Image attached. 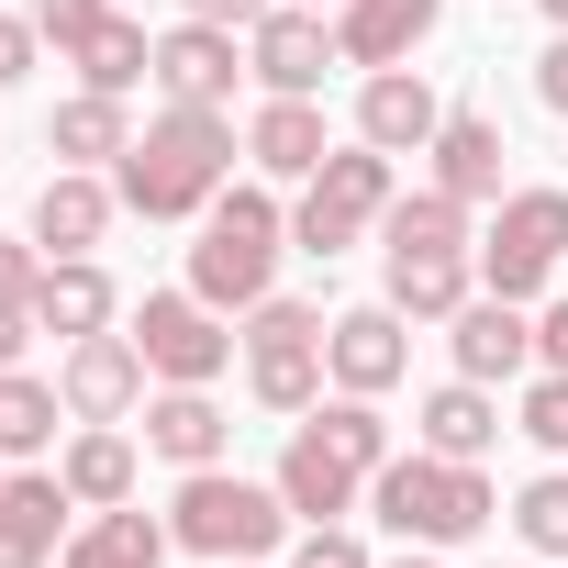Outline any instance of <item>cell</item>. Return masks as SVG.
<instances>
[{"instance_id":"1","label":"cell","mask_w":568,"mask_h":568,"mask_svg":"<svg viewBox=\"0 0 568 568\" xmlns=\"http://www.w3.org/2000/svg\"><path fill=\"white\" fill-rule=\"evenodd\" d=\"M234 156H245L234 112H190V101H156V112H145V134L123 145L112 190H123V212H145V223H201V212L234 190Z\"/></svg>"},{"instance_id":"2","label":"cell","mask_w":568,"mask_h":568,"mask_svg":"<svg viewBox=\"0 0 568 568\" xmlns=\"http://www.w3.org/2000/svg\"><path fill=\"white\" fill-rule=\"evenodd\" d=\"M291 501H278V479H245L234 457L223 468H179V501H168V535L190 546V557H212V568H245V557H267V546H291Z\"/></svg>"},{"instance_id":"3","label":"cell","mask_w":568,"mask_h":568,"mask_svg":"<svg viewBox=\"0 0 568 568\" xmlns=\"http://www.w3.org/2000/svg\"><path fill=\"white\" fill-rule=\"evenodd\" d=\"M368 513H379L402 546H468V535L501 513V490H490L479 457H435V446H413V457H390V468L368 479Z\"/></svg>"},{"instance_id":"4","label":"cell","mask_w":568,"mask_h":568,"mask_svg":"<svg viewBox=\"0 0 568 568\" xmlns=\"http://www.w3.org/2000/svg\"><path fill=\"white\" fill-rule=\"evenodd\" d=\"M278 256H291V212H278L267 190H223L201 212V245H190V291L212 313H256L278 291Z\"/></svg>"},{"instance_id":"5","label":"cell","mask_w":568,"mask_h":568,"mask_svg":"<svg viewBox=\"0 0 568 568\" xmlns=\"http://www.w3.org/2000/svg\"><path fill=\"white\" fill-rule=\"evenodd\" d=\"M390 201H402L390 156H379V145H335V156L302 179V201H291V245L335 267L346 245H368V234H379V212H390Z\"/></svg>"},{"instance_id":"6","label":"cell","mask_w":568,"mask_h":568,"mask_svg":"<svg viewBox=\"0 0 568 568\" xmlns=\"http://www.w3.org/2000/svg\"><path fill=\"white\" fill-rule=\"evenodd\" d=\"M557 267H568V190H501L490 223H479V291L501 302H546L557 291Z\"/></svg>"},{"instance_id":"7","label":"cell","mask_w":568,"mask_h":568,"mask_svg":"<svg viewBox=\"0 0 568 568\" xmlns=\"http://www.w3.org/2000/svg\"><path fill=\"white\" fill-rule=\"evenodd\" d=\"M234 346H245V390H256L267 413H291V424L335 390V368H324V313H313V302H291V291H267V302L245 313V335H234Z\"/></svg>"},{"instance_id":"8","label":"cell","mask_w":568,"mask_h":568,"mask_svg":"<svg viewBox=\"0 0 568 568\" xmlns=\"http://www.w3.org/2000/svg\"><path fill=\"white\" fill-rule=\"evenodd\" d=\"M156 368V390H212L234 368V313H212L201 291H145V313L123 324Z\"/></svg>"},{"instance_id":"9","label":"cell","mask_w":568,"mask_h":568,"mask_svg":"<svg viewBox=\"0 0 568 568\" xmlns=\"http://www.w3.org/2000/svg\"><path fill=\"white\" fill-rule=\"evenodd\" d=\"M335 68H346V45H335V12H313V0H278V12L245 34V79L267 101H324Z\"/></svg>"},{"instance_id":"10","label":"cell","mask_w":568,"mask_h":568,"mask_svg":"<svg viewBox=\"0 0 568 568\" xmlns=\"http://www.w3.org/2000/svg\"><path fill=\"white\" fill-rule=\"evenodd\" d=\"M57 390H68V424H123V413H145L156 368H145V346L112 324V335H79V346L57 357Z\"/></svg>"},{"instance_id":"11","label":"cell","mask_w":568,"mask_h":568,"mask_svg":"<svg viewBox=\"0 0 568 568\" xmlns=\"http://www.w3.org/2000/svg\"><path fill=\"white\" fill-rule=\"evenodd\" d=\"M234 79H245V34L234 23H168L156 34V101H190V112H234Z\"/></svg>"},{"instance_id":"12","label":"cell","mask_w":568,"mask_h":568,"mask_svg":"<svg viewBox=\"0 0 568 568\" xmlns=\"http://www.w3.org/2000/svg\"><path fill=\"white\" fill-rule=\"evenodd\" d=\"M324 368H335V390H402V368H413V324L390 313V302H346V313H324Z\"/></svg>"},{"instance_id":"13","label":"cell","mask_w":568,"mask_h":568,"mask_svg":"<svg viewBox=\"0 0 568 568\" xmlns=\"http://www.w3.org/2000/svg\"><path fill=\"white\" fill-rule=\"evenodd\" d=\"M278 501H291L302 524H346L368 501V468L324 435V424H291V446H278Z\"/></svg>"},{"instance_id":"14","label":"cell","mask_w":568,"mask_h":568,"mask_svg":"<svg viewBox=\"0 0 568 568\" xmlns=\"http://www.w3.org/2000/svg\"><path fill=\"white\" fill-rule=\"evenodd\" d=\"M435 123H446V90H435L424 68H368V79H357V145H379V156H424Z\"/></svg>"},{"instance_id":"15","label":"cell","mask_w":568,"mask_h":568,"mask_svg":"<svg viewBox=\"0 0 568 568\" xmlns=\"http://www.w3.org/2000/svg\"><path fill=\"white\" fill-rule=\"evenodd\" d=\"M112 223H123L112 168H57V179L34 190V245H45V256H101Z\"/></svg>"},{"instance_id":"16","label":"cell","mask_w":568,"mask_h":568,"mask_svg":"<svg viewBox=\"0 0 568 568\" xmlns=\"http://www.w3.org/2000/svg\"><path fill=\"white\" fill-rule=\"evenodd\" d=\"M79 501H68V479L57 468H12V479H0V568H57L68 557V524Z\"/></svg>"},{"instance_id":"17","label":"cell","mask_w":568,"mask_h":568,"mask_svg":"<svg viewBox=\"0 0 568 568\" xmlns=\"http://www.w3.org/2000/svg\"><path fill=\"white\" fill-rule=\"evenodd\" d=\"M446 357H457V379H524L535 368V302H501V291H479L457 324H446Z\"/></svg>"},{"instance_id":"18","label":"cell","mask_w":568,"mask_h":568,"mask_svg":"<svg viewBox=\"0 0 568 568\" xmlns=\"http://www.w3.org/2000/svg\"><path fill=\"white\" fill-rule=\"evenodd\" d=\"M424 156H435V190H457L468 212H490V201H501V156H513V145H501V112L446 101V123H435V145H424Z\"/></svg>"},{"instance_id":"19","label":"cell","mask_w":568,"mask_h":568,"mask_svg":"<svg viewBox=\"0 0 568 568\" xmlns=\"http://www.w3.org/2000/svg\"><path fill=\"white\" fill-rule=\"evenodd\" d=\"M435 23H446V0H335V45H346V68H413Z\"/></svg>"},{"instance_id":"20","label":"cell","mask_w":568,"mask_h":568,"mask_svg":"<svg viewBox=\"0 0 568 568\" xmlns=\"http://www.w3.org/2000/svg\"><path fill=\"white\" fill-rule=\"evenodd\" d=\"M145 457L168 468H223L234 457V413L212 390H145Z\"/></svg>"},{"instance_id":"21","label":"cell","mask_w":568,"mask_h":568,"mask_svg":"<svg viewBox=\"0 0 568 568\" xmlns=\"http://www.w3.org/2000/svg\"><path fill=\"white\" fill-rule=\"evenodd\" d=\"M34 324H45L57 346H79V335H112V324H123V291H112V267H101V256H45Z\"/></svg>"},{"instance_id":"22","label":"cell","mask_w":568,"mask_h":568,"mask_svg":"<svg viewBox=\"0 0 568 568\" xmlns=\"http://www.w3.org/2000/svg\"><path fill=\"white\" fill-rule=\"evenodd\" d=\"M413 446H435V457H479V468H490V446H501V390H490V379H446V390H424V402H413Z\"/></svg>"},{"instance_id":"23","label":"cell","mask_w":568,"mask_h":568,"mask_svg":"<svg viewBox=\"0 0 568 568\" xmlns=\"http://www.w3.org/2000/svg\"><path fill=\"white\" fill-rule=\"evenodd\" d=\"M245 156H256V179H313L324 156H335V134H324V101H256L245 112Z\"/></svg>"},{"instance_id":"24","label":"cell","mask_w":568,"mask_h":568,"mask_svg":"<svg viewBox=\"0 0 568 568\" xmlns=\"http://www.w3.org/2000/svg\"><path fill=\"white\" fill-rule=\"evenodd\" d=\"M379 302H390L402 324H457V313L479 302V256H390Z\"/></svg>"},{"instance_id":"25","label":"cell","mask_w":568,"mask_h":568,"mask_svg":"<svg viewBox=\"0 0 568 568\" xmlns=\"http://www.w3.org/2000/svg\"><path fill=\"white\" fill-rule=\"evenodd\" d=\"M123 145H134V112L112 90H68L57 123H45V156L57 168H123Z\"/></svg>"},{"instance_id":"26","label":"cell","mask_w":568,"mask_h":568,"mask_svg":"<svg viewBox=\"0 0 568 568\" xmlns=\"http://www.w3.org/2000/svg\"><path fill=\"white\" fill-rule=\"evenodd\" d=\"M379 245H390V256H479L468 201H457V190H435V179H424V190H402V201L379 212Z\"/></svg>"},{"instance_id":"27","label":"cell","mask_w":568,"mask_h":568,"mask_svg":"<svg viewBox=\"0 0 568 568\" xmlns=\"http://www.w3.org/2000/svg\"><path fill=\"white\" fill-rule=\"evenodd\" d=\"M57 479H68V501H79V513L134 501V435H123V424H79V435L57 446Z\"/></svg>"},{"instance_id":"28","label":"cell","mask_w":568,"mask_h":568,"mask_svg":"<svg viewBox=\"0 0 568 568\" xmlns=\"http://www.w3.org/2000/svg\"><path fill=\"white\" fill-rule=\"evenodd\" d=\"M168 524L156 513H134V501H112V513H79V535H68V557L57 568H168Z\"/></svg>"},{"instance_id":"29","label":"cell","mask_w":568,"mask_h":568,"mask_svg":"<svg viewBox=\"0 0 568 568\" xmlns=\"http://www.w3.org/2000/svg\"><path fill=\"white\" fill-rule=\"evenodd\" d=\"M68 68H79V90L134 101V90H156V34H145L134 12H112L101 34H79V45H68Z\"/></svg>"},{"instance_id":"30","label":"cell","mask_w":568,"mask_h":568,"mask_svg":"<svg viewBox=\"0 0 568 568\" xmlns=\"http://www.w3.org/2000/svg\"><path fill=\"white\" fill-rule=\"evenodd\" d=\"M57 424H68V390H57V379L0 368V457H12V468H34V457L57 446Z\"/></svg>"},{"instance_id":"31","label":"cell","mask_w":568,"mask_h":568,"mask_svg":"<svg viewBox=\"0 0 568 568\" xmlns=\"http://www.w3.org/2000/svg\"><path fill=\"white\" fill-rule=\"evenodd\" d=\"M513 535H524L535 557H557V568H568V457H557V468H535V479L513 490Z\"/></svg>"},{"instance_id":"32","label":"cell","mask_w":568,"mask_h":568,"mask_svg":"<svg viewBox=\"0 0 568 568\" xmlns=\"http://www.w3.org/2000/svg\"><path fill=\"white\" fill-rule=\"evenodd\" d=\"M513 435H535L546 457H568V379H557V368L524 379V424H513Z\"/></svg>"},{"instance_id":"33","label":"cell","mask_w":568,"mask_h":568,"mask_svg":"<svg viewBox=\"0 0 568 568\" xmlns=\"http://www.w3.org/2000/svg\"><path fill=\"white\" fill-rule=\"evenodd\" d=\"M291 568H379V557L357 546V524H302L291 535Z\"/></svg>"},{"instance_id":"34","label":"cell","mask_w":568,"mask_h":568,"mask_svg":"<svg viewBox=\"0 0 568 568\" xmlns=\"http://www.w3.org/2000/svg\"><path fill=\"white\" fill-rule=\"evenodd\" d=\"M101 23H112V0H34V34H45L57 57H68L79 34H101Z\"/></svg>"},{"instance_id":"35","label":"cell","mask_w":568,"mask_h":568,"mask_svg":"<svg viewBox=\"0 0 568 568\" xmlns=\"http://www.w3.org/2000/svg\"><path fill=\"white\" fill-rule=\"evenodd\" d=\"M34 291H45V245L0 234V313H34Z\"/></svg>"},{"instance_id":"36","label":"cell","mask_w":568,"mask_h":568,"mask_svg":"<svg viewBox=\"0 0 568 568\" xmlns=\"http://www.w3.org/2000/svg\"><path fill=\"white\" fill-rule=\"evenodd\" d=\"M34 57H45L34 12H0V90H12V79H34Z\"/></svg>"},{"instance_id":"37","label":"cell","mask_w":568,"mask_h":568,"mask_svg":"<svg viewBox=\"0 0 568 568\" xmlns=\"http://www.w3.org/2000/svg\"><path fill=\"white\" fill-rule=\"evenodd\" d=\"M535 368H557V379H568V291H546V302H535Z\"/></svg>"},{"instance_id":"38","label":"cell","mask_w":568,"mask_h":568,"mask_svg":"<svg viewBox=\"0 0 568 568\" xmlns=\"http://www.w3.org/2000/svg\"><path fill=\"white\" fill-rule=\"evenodd\" d=\"M179 12H190V23H234V34H256L278 0H179Z\"/></svg>"},{"instance_id":"39","label":"cell","mask_w":568,"mask_h":568,"mask_svg":"<svg viewBox=\"0 0 568 568\" xmlns=\"http://www.w3.org/2000/svg\"><path fill=\"white\" fill-rule=\"evenodd\" d=\"M535 101H546V112H557V123H568V34H557V45H546V57H535Z\"/></svg>"},{"instance_id":"40","label":"cell","mask_w":568,"mask_h":568,"mask_svg":"<svg viewBox=\"0 0 568 568\" xmlns=\"http://www.w3.org/2000/svg\"><path fill=\"white\" fill-rule=\"evenodd\" d=\"M34 335H45L34 313H0V368H23V346H34Z\"/></svg>"},{"instance_id":"41","label":"cell","mask_w":568,"mask_h":568,"mask_svg":"<svg viewBox=\"0 0 568 568\" xmlns=\"http://www.w3.org/2000/svg\"><path fill=\"white\" fill-rule=\"evenodd\" d=\"M390 568H446V546H413V557H390Z\"/></svg>"},{"instance_id":"42","label":"cell","mask_w":568,"mask_h":568,"mask_svg":"<svg viewBox=\"0 0 568 568\" xmlns=\"http://www.w3.org/2000/svg\"><path fill=\"white\" fill-rule=\"evenodd\" d=\"M535 12H546V23H557V34H568V0H535Z\"/></svg>"},{"instance_id":"43","label":"cell","mask_w":568,"mask_h":568,"mask_svg":"<svg viewBox=\"0 0 568 568\" xmlns=\"http://www.w3.org/2000/svg\"><path fill=\"white\" fill-rule=\"evenodd\" d=\"M313 12H335V0H313Z\"/></svg>"},{"instance_id":"44","label":"cell","mask_w":568,"mask_h":568,"mask_svg":"<svg viewBox=\"0 0 568 568\" xmlns=\"http://www.w3.org/2000/svg\"><path fill=\"white\" fill-rule=\"evenodd\" d=\"M0 479H12V468H0Z\"/></svg>"},{"instance_id":"45","label":"cell","mask_w":568,"mask_h":568,"mask_svg":"<svg viewBox=\"0 0 568 568\" xmlns=\"http://www.w3.org/2000/svg\"><path fill=\"white\" fill-rule=\"evenodd\" d=\"M245 568H256V557H245Z\"/></svg>"}]
</instances>
